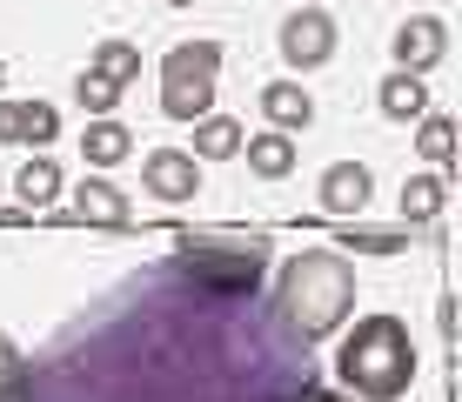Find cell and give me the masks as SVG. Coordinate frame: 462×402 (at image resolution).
<instances>
[{"instance_id": "obj_1", "label": "cell", "mask_w": 462, "mask_h": 402, "mask_svg": "<svg viewBox=\"0 0 462 402\" xmlns=\"http://www.w3.org/2000/svg\"><path fill=\"white\" fill-rule=\"evenodd\" d=\"M301 382L315 362L275 329L262 288H215L162 262L27 369V402H289Z\"/></svg>"}, {"instance_id": "obj_2", "label": "cell", "mask_w": 462, "mask_h": 402, "mask_svg": "<svg viewBox=\"0 0 462 402\" xmlns=\"http://www.w3.org/2000/svg\"><path fill=\"white\" fill-rule=\"evenodd\" d=\"M348 309H356V268H348V255L301 248V255L282 262L275 295H268V315H275V329L289 335L295 349L328 342V335L348 322Z\"/></svg>"}, {"instance_id": "obj_3", "label": "cell", "mask_w": 462, "mask_h": 402, "mask_svg": "<svg viewBox=\"0 0 462 402\" xmlns=\"http://www.w3.org/2000/svg\"><path fill=\"white\" fill-rule=\"evenodd\" d=\"M336 376L362 402H402L409 382H416V335H409V322L402 315H362L348 329V342L336 349Z\"/></svg>"}, {"instance_id": "obj_4", "label": "cell", "mask_w": 462, "mask_h": 402, "mask_svg": "<svg viewBox=\"0 0 462 402\" xmlns=\"http://www.w3.org/2000/svg\"><path fill=\"white\" fill-rule=\"evenodd\" d=\"M174 262L215 288H262L275 255L262 235H174Z\"/></svg>"}, {"instance_id": "obj_5", "label": "cell", "mask_w": 462, "mask_h": 402, "mask_svg": "<svg viewBox=\"0 0 462 402\" xmlns=\"http://www.w3.org/2000/svg\"><path fill=\"white\" fill-rule=\"evenodd\" d=\"M221 88V41H181L162 54V115L168 121H201Z\"/></svg>"}, {"instance_id": "obj_6", "label": "cell", "mask_w": 462, "mask_h": 402, "mask_svg": "<svg viewBox=\"0 0 462 402\" xmlns=\"http://www.w3.org/2000/svg\"><path fill=\"white\" fill-rule=\"evenodd\" d=\"M282 61H289V68H322V61H336V21H328L315 0L282 21Z\"/></svg>"}, {"instance_id": "obj_7", "label": "cell", "mask_w": 462, "mask_h": 402, "mask_svg": "<svg viewBox=\"0 0 462 402\" xmlns=\"http://www.w3.org/2000/svg\"><path fill=\"white\" fill-rule=\"evenodd\" d=\"M141 188H148L154 201H195L201 188V161L188 148H154L148 168H141Z\"/></svg>"}, {"instance_id": "obj_8", "label": "cell", "mask_w": 462, "mask_h": 402, "mask_svg": "<svg viewBox=\"0 0 462 402\" xmlns=\"http://www.w3.org/2000/svg\"><path fill=\"white\" fill-rule=\"evenodd\" d=\"M442 54H449V21L422 14V21L395 27V68H409V74H429Z\"/></svg>"}, {"instance_id": "obj_9", "label": "cell", "mask_w": 462, "mask_h": 402, "mask_svg": "<svg viewBox=\"0 0 462 402\" xmlns=\"http://www.w3.org/2000/svg\"><path fill=\"white\" fill-rule=\"evenodd\" d=\"M68 221H94V229H127L134 221V208H127V195L107 174H88L81 188H74V215Z\"/></svg>"}, {"instance_id": "obj_10", "label": "cell", "mask_w": 462, "mask_h": 402, "mask_svg": "<svg viewBox=\"0 0 462 402\" xmlns=\"http://www.w3.org/2000/svg\"><path fill=\"white\" fill-rule=\"evenodd\" d=\"M54 135H60L54 101H0V141H34V148H47Z\"/></svg>"}, {"instance_id": "obj_11", "label": "cell", "mask_w": 462, "mask_h": 402, "mask_svg": "<svg viewBox=\"0 0 462 402\" xmlns=\"http://www.w3.org/2000/svg\"><path fill=\"white\" fill-rule=\"evenodd\" d=\"M328 208V215H362L369 208V168L362 161H336V168H322V195H315Z\"/></svg>"}, {"instance_id": "obj_12", "label": "cell", "mask_w": 462, "mask_h": 402, "mask_svg": "<svg viewBox=\"0 0 462 402\" xmlns=\"http://www.w3.org/2000/svg\"><path fill=\"white\" fill-rule=\"evenodd\" d=\"M262 115H268V127H282V135H301V127L315 121V101H309L301 80H268L262 88Z\"/></svg>"}, {"instance_id": "obj_13", "label": "cell", "mask_w": 462, "mask_h": 402, "mask_svg": "<svg viewBox=\"0 0 462 402\" xmlns=\"http://www.w3.org/2000/svg\"><path fill=\"white\" fill-rule=\"evenodd\" d=\"M81 154H88V168H115V161L134 154V135L115 121V115H88V135H81Z\"/></svg>"}, {"instance_id": "obj_14", "label": "cell", "mask_w": 462, "mask_h": 402, "mask_svg": "<svg viewBox=\"0 0 462 402\" xmlns=\"http://www.w3.org/2000/svg\"><path fill=\"white\" fill-rule=\"evenodd\" d=\"M375 101H382V115H389V121H422L429 115V80L409 74V68H395L389 80H382Z\"/></svg>"}, {"instance_id": "obj_15", "label": "cell", "mask_w": 462, "mask_h": 402, "mask_svg": "<svg viewBox=\"0 0 462 402\" xmlns=\"http://www.w3.org/2000/svg\"><path fill=\"white\" fill-rule=\"evenodd\" d=\"M242 154H248V168L262 174V182H282V174L295 168V135H282V127H268V135H242Z\"/></svg>"}, {"instance_id": "obj_16", "label": "cell", "mask_w": 462, "mask_h": 402, "mask_svg": "<svg viewBox=\"0 0 462 402\" xmlns=\"http://www.w3.org/2000/svg\"><path fill=\"white\" fill-rule=\"evenodd\" d=\"M442 208H449V168L409 174V188H402V221H442Z\"/></svg>"}, {"instance_id": "obj_17", "label": "cell", "mask_w": 462, "mask_h": 402, "mask_svg": "<svg viewBox=\"0 0 462 402\" xmlns=\"http://www.w3.org/2000/svg\"><path fill=\"white\" fill-rule=\"evenodd\" d=\"M242 154V121H228V115H201L195 121V161H235Z\"/></svg>"}, {"instance_id": "obj_18", "label": "cell", "mask_w": 462, "mask_h": 402, "mask_svg": "<svg viewBox=\"0 0 462 402\" xmlns=\"http://www.w3.org/2000/svg\"><path fill=\"white\" fill-rule=\"evenodd\" d=\"M14 195H21V208H27V215H41V208L60 195V168H54L47 154H34L21 174H14Z\"/></svg>"}, {"instance_id": "obj_19", "label": "cell", "mask_w": 462, "mask_h": 402, "mask_svg": "<svg viewBox=\"0 0 462 402\" xmlns=\"http://www.w3.org/2000/svg\"><path fill=\"white\" fill-rule=\"evenodd\" d=\"M94 74H107L115 88L141 80V47H127V41H101V47H94Z\"/></svg>"}, {"instance_id": "obj_20", "label": "cell", "mask_w": 462, "mask_h": 402, "mask_svg": "<svg viewBox=\"0 0 462 402\" xmlns=\"http://www.w3.org/2000/svg\"><path fill=\"white\" fill-rule=\"evenodd\" d=\"M416 148L436 161V168H449L456 161V121L449 115H422V127H416Z\"/></svg>"}, {"instance_id": "obj_21", "label": "cell", "mask_w": 462, "mask_h": 402, "mask_svg": "<svg viewBox=\"0 0 462 402\" xmlns=\"http://www.w3.org/2000/svg\"><path fill=\"white\" fill-rule=\"evenodd\" d=\"M342 248L348 255H402L409 229H342Z\"/></svg>"}, {"instance_id": "obj_22", "label": "cell", "mask_w": 462, "mask_h": 402, "mask_svg": "<svg viewBox=\"0 0 462 402\" xmlns=\"http://www.w3.org/2000/svg\"><path fill=\"white\" fill-rule=\"evenodd\" d=\"M121 94L127 88H115V80H107V74H81V80H74V101H81L88 108V115H115V108H121Z\"/></svg>"}, {"instance_id": "obj_23", "label": "cell", "mask_w": 462, "mask_h": 402, "mask_svg": "<svg viewBox=\"0 0 462 402\" xmlns=\"http://www.w3.org/2000/svg\"><path fill=\"white\" fill-rule=\"evenodd\" d=\"M0 402H27V356L0 335Z\"/></svg>"}, {"instance_id": "obj_24", "label": "cell", "mask_w": 462, "mask_h": 402, "mask_svg": "<svg viewBox=\"0 0 462 402\" xmlns=\"http://www.w3.org/2000/svg\"><path fill=\"white\" fill-rule=\"evenodd\" d=\"M289 402H348V396H336V389H315V382H301V389H295Z\"/></svg>"}, {"instance_id": "obj_25", "label": "cell", "mask_w": 462, "mask_h": 402, "mask_svg": "<svg viewBox=\"0 0 462 402\" xmlns=\"http://www.w3.org/2000/svg\"><path fill=\"white\" fill-rule=\"evenodd\" d=\"M168 7H195V0H168Z\"/></svg>"}, {"instance_id": "obj_26", "label": "cell", "mask_w": 462, "mask_h": 402, "mask_svg": "<svg viewBox=\"0 0 462 402\" xmlns=\"http://www.w3.org/2000/svg\"><path fill=\"white\" fill-rule=\"evenodd\" d=\"M0 80H7V61H0Z\"/></svg>"}]
</instances>
